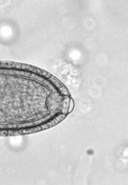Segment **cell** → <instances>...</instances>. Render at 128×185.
Masks as SVG:
<instances>
[{
	"mask_svg": "<svg viewBox=\"0 0 128 185\" xmlns=\"http://www.w3.org/2000/svg\"><path fill=\"white\" fill-rule=\"evenodd\" d=\"M41 128L40 127H37L32 128L25 129L19 130V133L20 134H30L35 133L41 130Z\"/></svg>",
	"mask_w": 128,
	"mask_h": 185,
	"instance_id": "6da1fadb",
	"label": "cell"
}]
</instances>
